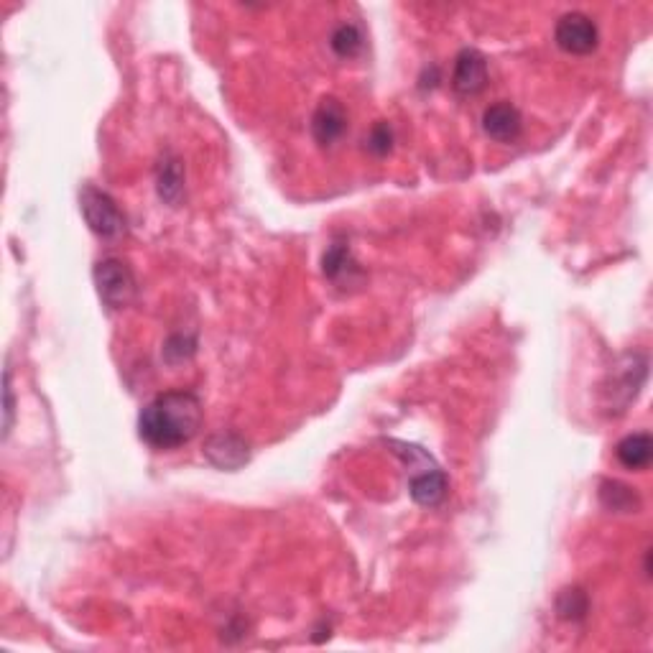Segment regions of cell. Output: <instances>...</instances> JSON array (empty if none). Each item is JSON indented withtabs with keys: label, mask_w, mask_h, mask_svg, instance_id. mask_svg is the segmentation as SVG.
<instances>
[{
	"label": "cell",
	"mask_w": 653,
	"mask_h": 653,
	"mask_svg": "<svg viewBox=\"0 0 653 653\" xmlns=\"http://www.w3.org/2000/svg\"><path fill=\"white\" fill-rule=\"evenodd\" d=\"M92 279H95L97 294H100V299H103L110 309H123L136 299V276H133L131 266L120 261V258H103V261H97L95 271H92Z\"/></svg>",
	"instance_id": "obj_3"
},
{
	"label": "cell",
	"mask_w": 653,
	"mask_h": 653,
	"mask_svg": "<svg viewBox=\"0 0 653 653\" xmlns=\"http://www.w3.org/2000/svg\"><path fill=\"white\" fill-rule=\"evenodd\" d=\"M205 457L217 470H240L250 460V447L238 432H217L205 442Z\"/></svg>",
	"instance_id": "obj_6"
},
{
	"label": "cell",
	"mask_w": 653,
	"mask_h": 653,
	"mask_svg": "<svg viewBox=\"0 0 653 653\" xmlns=\"http://www.w3.org/2000/svg\"><path fill=\"white\" fill-rule=\"evenodd\" d=\"M13 426V388H11V375L6 373V437L11 434Z\"/></svg>",
	"instance_id": "obj_17"
},
{
	"label": "cell",
	"mask_w": 653,
	"mask_h": 653,
	"mask_svg": "<svg viewBox=\"0 0 653 653\" xmlns=\"http://www.w3.org/2000/svg\"><path fill=\"white\" fill-rule=\"evenodd\" d=\"M600 500L602 506L615 513H636L641 508V498H638L636 490L623 483H615V480H605L600 485Z\"/></svg>",
	"instance_id": "obj_12"
},
{
	"label": "cell",
	"mask_w": 653,
	"mask_h": 653,
	"mask_svg": "<svg viewBox=\"0 0 653 653\" xmlns=\"http://www.w3.org/2000/svg\"><path fill=\"white\" fill-rule=\"evenodd\" d=\"M205 409L192 391H166L138 414V437L156 452H171L192 442L202 429Z\"/></svg>",
	"instance_id": "obj_1"
},
{
	"label": "cell",
	"mask_w": 653,
	"mask_h": 653,
	"mask_svg": "<svg viewBox=\"0 0 653 653\" xmlns=\"http://www.w3.org/2000/svg\"><path fill=\"white\" fill-rule=\"evenodd\" d=\"M365 148L375 156H386L393 148V128L386 123V120H378V123L370 128V133L365 136Z\"/></svg>",
	"instance_id": "obj_16"
},
{
	"label": "cell",
	"mask_w": 653,
	"mask_h": 653,
	"mask_svg": "<svg viewBox=\"0 0 653 653\" xmlns=\"http://www.w3.org/2000/svg\"><path fill=\"white\" fill-rule=\"evenodd\" d=\"M452 87L457 95L472 97L488 87V59L477 49H462L455 59Z\"/></svg>",
	"instance_id": "obj_7"
},
{
	"label": "cell",
	"mask_w": 653,
	"mask_h": 653,
	"mask_svg": "<svg viewBox=\"0 0 653 653\" xmlns=\"http://www.w3.org/2000/svg\"><path fill=\"white\" fill-rule=\"evenodd\" d=\"M447 490H449V480L437 465H434L432 470H429V465H426L419 475L411 477L409 483L411 498H414V503H419V506L424 508L439 506V503L447 498Z\"/></svg>",
	"instance_id": "obj_9"
},
{
	"label": "cell",
	"mask_w": 653,
	"mask_h": 653,
	"mask_svg": "<svg viewBox=\"0 0 653 653\" xmlns=\"http://www.w3.org/2000/svg\"><path fill=\"white\" fill-rule=\"evenodd\" d=\"M80 207L85 215L87 225L92 233L103 240H118L128 230V220H125L123 210L118 207L113 197L103 189L85 184L80 192Z\"/></svg>",
	"instance_id": "obj_2"
},
{
	"label": "cell",
	"mask_w": 653,
	"mask_h": 653,
	"mask_svg": "<svg viewBox=\"0 0 653 653\" xmlns=\"http://www.w3.org/2000/svg\"><path fill=\"white\" fill-rule=\"evenodd\" d=\"M156 189L166 205H179L184 197V169L182 161L174 154H164V159L156 166Z\"/></svg>",
	"instance_id": "obj_10"
},
{
	"label": "cell",
	"mask_w": 653,
	"mask_h": 653,
	"mask_svg": "<svg viewBox=\"0 0 653 653\" xmlns=\"http://www.w3.org/2000/svg\"><path fill=\"white\" fill-rule=\"evenodd\" d=\"M615 457H618V462L625 467V470H636V472L646 470V467L651 465V457H653L651 434L636 432L623 437L618 442V447H615Z\"/></svg>",
	"instance_id": "obj_11"
},
{
	"label": "cell",
	"mask_w": 653,
	"mask_h": 653,
	"mask_svg": "<svg viewBox=\"0 0 653 653\" xmlns=\"http://www.w3.org/2000/svg\"><path fill=\"white\" fill-rule=\"evenodd\" d=\"M483 131L498 143H516L523 133L521 110L508 100H498L483 113Z\"/></svg>",
	"instance_id": "obj_8"
},
{
	"label": "cell",
	"mask_w": 653,
	"mask_h": 653,
	"mask_svg": "<svg viewBox=\"0 0 653 653\" xmlns=\"http://www.w3.org/2000/svg\"><path fill=\"white\" fill-rule=\"evenodd\" d=\"M557 610H559V618L582 620L587 615V610H590V600H587L585 592L572 587V590H564L562 595H559Z\"/></svg>",
	"instance_id": "obj_15"
},
{
	"label": "cell",
	"mask_w": 653,
	"mask_h": 653,
	"mask_svg": "<svg viewBox=\"0 0 653 653\" xmlns=\"http://www.w3.org/2000/svg\"><path fill=\"white\" fill-rule=\"evenodd\" d=\"M347 123H350V115H347L345 105L332 95L322 97L312 115L314 141H317L322 148L335 146V143L345 136Z\"/></svg>",
	"instance_id": "obj_5"
},
{
	"label": "cell",
	"mask_w": 653,
	"mask_h": 653,
	"mask_svg": "<svg viewBox=\"0 0 653 653\" xmlns=\"http://www.w3.org/2000/svg\"><path fill=\"white\" fill-rule=\"evenodd\" d=\"M554 41H557L562 52L574 54V57H585V54L595 52L597 44H600V31H597V23L587 13L572 11L564 13L557 21Z\"/></svg>",
	"instance_id": "obj_4"
},
{
	"label": "cell",
	"mask_w": 653,
	"mask_h": 653,
	"mask_svg": "<svg viewBox=\"0 0 653 653\" xmlns=\"http://www.w3.org/2000/svg\"><path fill=\"white\" fill-rule=\"evenodd\" d=\"M350 248H347V243H332L330 248L324 250V258H322V273L327 276V279L337 281L342 276V273L350 268Z\"/></svg>",
	"instance_id": "obj_14"
},
{
	"label": "cell",
	"mask_w": 653,
	"mask_h": 653,
	"mask_svg": "<svg viewBox=\"0 0 653 653\" xmlns=\"http://www.w3.org/2000/svg\"><path fill=\"white\" fill-rule=\"evenodd\" d=\"M330 46L332 52H335L340 59L358 57L365 46L363 31H360V26H355V23H340V26L332 31Z\"/></svg>",
	"instance_id": "obj_13"
}]
</instances>
